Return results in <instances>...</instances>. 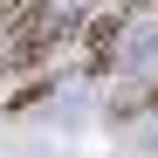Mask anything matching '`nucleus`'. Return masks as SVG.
Wrapping results in <instances>:
<instances>
[{
  "label": "nucleus",
  "instance_id": "1",
  "mask_svg": "<svg viewBox=\"0 0 158 158\" xmlns=\"http://www.w3.org/2000/svg\"><path fill=\"white\" fill-rule=\"evenodd\" d=\"M35 96H48V83H41V76H35V83H21V89H14L7 103H14V110H28V103H35Z\"/></svg>",
  "mask_w": 158,
  "mask_h": 158
}]
</instances>
